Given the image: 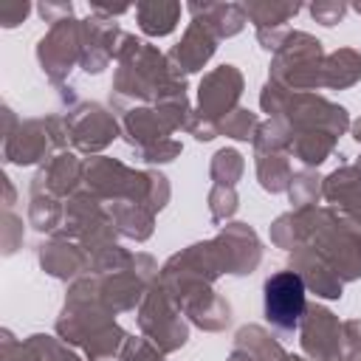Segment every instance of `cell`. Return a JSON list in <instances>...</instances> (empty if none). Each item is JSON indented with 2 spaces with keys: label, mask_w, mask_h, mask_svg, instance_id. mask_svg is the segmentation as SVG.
Listing matches in <instances>:
<instances>
[{
  "label": "cell",
  "mask_w": 361,
  "mask_h": 361,
  "mask_svg": "<svg viewBox=\"0 0 361 361\" xmlns=\"http://www.w3.org/2000/svg\"><path fill=\"white\" fill-rule=\"evenodd\" d=\"M262 307L274 330L285 336L296 333L305 316V279L293 271H279L268 276L262 290Z\"/></svg>",
  "instance_id": "cell-1"
}]
</instances>
